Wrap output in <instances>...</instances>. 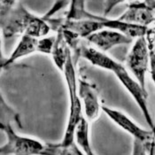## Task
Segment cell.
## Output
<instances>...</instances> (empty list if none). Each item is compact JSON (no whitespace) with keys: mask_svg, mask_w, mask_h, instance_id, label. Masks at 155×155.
I'll return each instance as SVG.
<instances>
[{"mask_svg":"<svg viewBox=\"0 0 155 155\" xmlns=\"http://www.w3.org/2000/svg\"><path fill=\"white\" fill-rule=\"evenodd\" d=\"M51 29L44 16L31 13L21 4L1 5V31L6 39L24 34L41 38L47 36Z\"/></svg>","mask_w":155,"mask_h":155,"instance_id":"6da1fadb","label":"cell"},{"mask_svg":"<svg viewBox=\"0 0 155 155\" xmlns=\"http://www.w3.org/2000/svg\"><path fill=\"white\" fill-rule=\"evenodd\" d=\"M63 74L68 85L69 94V115L68 124L66 127L65 134L62 141L59 143H55V153L56 154H83L82 152L77 148L76 143H74V131L75 128L80 121L83 115V106L82 101L78 94L76 74L71 51L68 56V60L65 64Z\"/></svg>","mask_w":155,"mask_h":155,"instance_id":"7a4b0ae2","label":"cell"},{"mask_svg":"<svg viewBox=\"0 0 155 155\" xmlns=\"http://www.w3.org/2000/svg\"><path fill=\"white\" fill-rule=\"evenodd\" d=\"M102 111L109 119L133 137V154H153L154 149L155 134L153 130H146L139 127L120 111L102 107Z\"/></svg>","mask_w":155,"mask_h":155,"instance_id":"3957f363","label":"cell"},{"mask_svg":"<svg viewBox=\"0 0 155 155\" xmlns=\"http://www.w3.org/2000/svg\"><path fill=\"white\" fill-rule=\"evenodd\" d=\"M1 130L6 135V143L0 148V154L36 155L44 154L45 143L34 138L24 137L13 130L10 123L1 121Z\"/></svg>","mask_w":155,"mask_h":155,"instance_id":"277c9868","label":"cell"},{"mask_svg":"<svg viewBox=\"0 0 155 155\" xmlns=\"http://www.w3.org/2000/svg\"><path fill=\"white\" fill-rule=\"evenodd\" d=\"M126 67L135 79L146 90L145 78L150 68V48L146 36L137 38L126 58Z\"/></svg>","mask_w":155,"mask_h":155,"instance_id":"5b68a950","label":"cell"},{"mask_svg":"<svg viewBox=\"0 0 155 155\" xmlns=\"http://www.w3.org/2000/svg\"><path fill=\"white\" fill-rule=\"evenodd\" d=\"M116 77L119 79L120 84L124 86V88L128 91V92L134 98L135 102L140 108L143 117L146 120L147 124L149 125L150 129L154 130V120H153L151 114L149 112V108L147 106V97L148 92L144 90L141 84L137 80L133 79L132 76L127 71V69L123 67V65L114 73Z\"/></svg>","mask_w":155,"mask_h":155,"instance_id":"8992f818","label":"cell"},{"mask_svg":"<svg viewBox=\"0 0 155 155\" xmlns=\"http://www.w3.org/2000/svg\"><path fill=\"white\" fill-rule=\"evenodd\" d=\"M155 0L134 2L128 5V9L117 19L128 23L149 27L154 20Z\"/></svg>","mask_w":155,"mask_h":155,"instance_id":"52a82bcc","label":"cell"},{"mask_svg":"<svg viewBox=\"0 0 155 155\" xmlns=\"http://www.w3.org/2000/svg\"><path fill=\"white\" fill-rule=\"evenodd\" d=\"M78 94L83 102L84 116L90 122L94 121L100 114V106L97 89L94 84H91L84 78L78 79Z\"/></svg>","mask_w":155,"mask_h":155,"instance_id":"ba28073f","label":"cell"},{"mask_svg":"<svg viewBox=\"0 0 155 155\" xmlns=\"http://www.w3.org/2000/svg\"><path fill=\"white\" fill-rule=\"evenodd\" d=\"M86 39L98 50L105 52L115 46L129 45L133 42V38L130 36H127L118 30L110 28L98 30L90 35Z\"/></svg>","mask_w":155,"mask_h":155,"instance_id":"9c48e42d","label":"cell"},{"mask_svg":"<svg viewBox=\"0 0 155 155\" xmlns=\"http://www.w3.org/2000/svg\"><path fill=\"white\" fill-rule=\"evenodd\" d=\"M78 52L84 59L88 60L93 66L113 73H114L122 66L120 63L107 56L105 51L100 50L98 51L95 48L82 45L78 49Z\"/></svg>","mask_w":155,"mask_h":155,"instance_id":"30bf717a","label":"cell"},{"mask_svg":"<svg viewBox=\"0 0 155 155\" xmlns=\"http://www.w3.org/2000/svg\"><path fill=\"white\" fill-rule=\"evenodd\" d=\"M38 39L39 38L30 35H27V34L22 35L21 36V39L17 44L16 47L14 48L12 54L10 55V57L5 62H2L1 68H6L18 60L26 56H28L34 52H37Z\"/></svg>","mask_w":155,"mask_h":155,"instance_id":"8fae6325","label":"cell"},{"mask_svg":"<svg viewBox=\"0 0 155 155\" xmlns=\"http://www.w3.org/2000/svg\"><path fill=\"white\" fill-rule=\"evenodd\" d=\"M90 121L86 119L85 116H83L80 121L78 122L75 131H74V141L81 147V149L84 152L85 154L92 155L94 153L92 152L91 143H90Z\"/></svg>","mask_w":155,"mask_h":155,"instance_id":"7c38bea8","label":"cell"},{"mask_svg":"<svg viewBox=\"0 0 155 155\" xmlns=\"http://www.w3.org/2000/svg\"><path fill=\"white\" fill-rule=\"evenodd\" d=\"M67 45L68 44L64 38L63 34L60 31H58V35L56 36V41L54 44L51 55L55 66L61 72H63L65 64L68 60V56L70 52V49H69L70 47H68Z\"/></svg>","mask_w":155,"mask_h":155,"instance_id":"4fadbf2b","label":"cell"},{"mask_svg":"<svg viewBox=\"0 0 155 155\" xmlns=\"http://www.w3.org/2000/svg\"><path fill=\"white\" fill-rule=\"evenodd\" d=\"M154 33L149 28V32L146 35V38L149 44V48H150V68H149V72L151 74V78L153 80V83L154 84L155 87V51H154ZM155 134V118H154V130Z\"/></svg>","mask_w":155,"mask_h":155,"instance_id":"5bb4252c","label":"cell"},{"mask_svg":"<svg viewBox=\"0 0 155 155\" xmlns=\"http://www.w3.org/2000/svg\"><path fill=\"white\" fill-rule=\"evenodd\" d=\"M56 41V36H44L38 39L37 52L44 54H51Z\"/></svg>","mask_w":155,"mask_h":155,"instance_id":"9a60e30c","label":"cell"},{"mask_svg":"<svg viewBox=\"0 0 155 155\" xmlns=\"http://www.w3.org/2000/svg\"><path fill=\"white\" fill-rule=\"evenodd\" d=\"M84 6V0H70V5H69V10L66 14V18L68 19H73L75 12Z\"/></svg>","mask_w":155,"mask_h":155,"instance_id":"2e32d148","label":"cell"},{"mask_svg":"<svg viewBox=\"0 0 155 155\" xmlns=\"http://www.w3.org/2000/svg\"><path fill=\"white\" fill-rule=\"evenodd\" d=\"M126 1H131V0H106L105 5H104V16H107V14L111 12L115 6L124 3Z\"/></svg>","mask_w":155,"mask_h":155,"instance_id":"e0dca14e","label":"cell"},{"mask_svg":"<svg viewBox=\"0 0 155 155\" xmlns=\"http://www.w3.org/2000/svg\"><path fill=\"white\" fill-rule=\"evenodd\" d=\"M16 0H1V5H13Z\"/></svg>","mask_w":155,"mask_h":155,"instance_id":"ac0fdd59","label":"cell"},{"mask_svg":"<svg viewBox=\"0 0 155 155\" xmlns=\"http://www.w3.org/2000/svg\"><path fill=\"white\" fill-rule=\"evenodd\" d=\"M151 25H153V28H151V30L155 34V18L154 20H153V23L151 24Z\"/></svg>","mask_w":155,"mask_h":155,"instance_id":"d6986e66","label":"cell"}]
</instances>
